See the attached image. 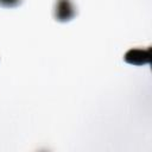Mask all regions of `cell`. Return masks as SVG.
I'll use <instances>...</instances> for the list:
<instances>
[{
  "label": "cell",
  "mask_w": 152,
  "mask_h": 152,
  "mask_svg": "<svg viewBox=\"0 0 152 152\" xmlns=\"http://www.w3.org/2000/svg\"><path fill=\"white\" fill-rule=\"evenodd\" d=\"M151 49L147 48H132L124 55V61L132 65H144L150 63Z\"/></svg>",
  "instance_id": "obj_2"
},
{
  "label": "cell",
  "mask_w": 152,
  "mask_h": 152,
  "mask_svg": "<svg viewBox=\"0 0 152 152\" xmlns=\"http://www.w3.org/2000/svg\"><path fill=\"white\" fill-rule=\"evenodd\" d=\"M21 2L23 0H0V7L13 8V7H18Z\"/></svg>",
  "instance_id": "obj_3"
},
{
  "label": "cell",
  "mask_w": 152,
  "mask_h": 152,
  "mask_svg": "<svg viewBox=\"0 0 152 152\" xmlns=\"http://www.w3.org/2000/svg\"><path fill=\"white\" fill-rule=\"evenodd\" d=\"M77 15V7L72 0H56L53 4V18L58 23H68Z\"/></svg>",
  "instance_id": "obj_1"
}]
</instances>
